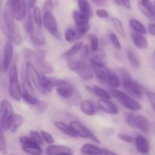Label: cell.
<instances>
[{"label": "cell", "instance_id": "obj_58", "mask_svg": "<svg viewBox=\"0 0 155 155\" xmlns=\"http://www.w3.org/2000/svg\"><path fill=\"white\" fill-rule=\"evenodd\" d=\"M152 60H153V62H154V64H155V50L152 54Z\"/></svg>", "mask_w": 155, "mask_h": 155}, {"label": "cell", "instance_id": "obj_47", "mask_svg": "<svg viewBox=\"0 0 155 155\" xmlns=\"http://www.w3.org/2000/svg\"><path fill=\"white\" fill-rule=\"evenodd\" d=\"M0 151L2 154H7V146H6L5 139L3 130L1 131V140H0Z\"/></svg>", "mask_w": 155, "mask_h": 155}, {"label": "cell", "instance_id": "obj_45", "mask_svg": "<svg viewBox=\"0 0 155 155\" xmlns=\"http://www.w3.org/2000/svg\"><path fill=\"white\" fill-rule=\"evenodd\" d=\"M30 136L33 140L36 141L39 145H43V139H42V135H41L40 133L32 130V131L30 132Z\"/></svg>", "mask_w": 155, "mask_h": 155}, {"label": "cell", "instance_id": "obj_39", "mask_svg": "<svg viewBox=\"0 0 155 155\" xmlns=\"http://www.w3.org/2000/svg\"><path fill=\"white\" fill-rule=\"evenodd\" d=\"M65 40L68 42H73L77 41V33L76 29L69 27L66 30L64 33Z\"/></svg>", "mask_w": 155, "mask_h": 155}, {"label": "cell", "instance_id": "obj_4", "mask_svg": "<svg viewBox=\"0 0 155 155\" xmlns=\"http://www.w3.org/2000/svg\"><path fill=\"white\" fill-rule=\"evenodd\" d=\"M54 85L59 96L67 100H71L73 102H77L80 95L77 89L69 82L66 80H54Z\"/></svg>", "mask_w": 155, "mask_h": 155}, {"label": "cell", "instance_id": "obj_31", "mask_svg": "<svg viewBox=\"0 0 155 155\" xmlns=\"http://www.w3.org/2000/svg\"><path fill=\"white\" fill-rule=\"evenodd\" d=\"M83 45H84V44H83V42H81V41L77 42L76 43H74V45L66 51V52L64 53L63 56L66 58H71L72 57V56L75 55V54H77L78 52L81 51Z\"/></svg>", "mask_w": 155, "mask_h": 155}, {"label": "cell", "instance_id": "obj_22", "mask_svg": "<svg viewBox=\"0 0 155 155\" xmlns=\"http://www.w3.org/2000/svg\"><path fill=\"white\" fill-rule=\"evenodd\" d=\"M66 152L72 153V150L68 147L64 146V145H51L47 147V148L45 149L46 155H59Z\"/></svg>", "mask_w": 155, "mask_h": 155}, {"label": "cell", "instance_id": "obj_55", "mask_svg": "<svg viewBox=\"0 0 155 155\" xmlns=\"http://www.w3.org/2000/svg\"><path fill=\"white\" fill-rule=\"evenodd\" d=\"M95 5L97 6H101L105 3L106 0H91Z\"/></svg>", "mask_w": 155, "mask_h": 155}, {"label": "cell", "instance_id": "obj_43", "mask_svg": "<svg viewBox=\"0 0 155 155\" xmlns=\"http://www.w3.org/2000/svg\"><path fill=\"white\" fill-rule=\"evenodd\" d=\"M109 39H110V42H111L112 45H114V47L115 48V49L117 50H121L122 46H121V44L120 42L119 39H118L117 36L115 33H110L109 34Z\"/></svg>", "mask_w": 155, "mask_h": 155}, {"label": "cell", "instance_id": "obj_48", "mask_svg": "<svg viewBox=\"0 0 155 155\" xmlns=\"http://www.w3.org/2000/svg\"><path fill=\"white\" fill-rule=\"evenodd\" d=\"M146 95L153 110L155 112V93L153 92H150V91H146Z\"/></svg>", "mask_w": 155, "mask_h": 155}, {"label": "cell", "instance_id": "obj_41", "mask_svg": "<svg viewBox=\"0 0 155 155\" xmlns=\"http://www.w3.org/2000/svg\"><path fill=\"white\" fill-rule=\"evenodd\" d=\"M91 27V24H87V25L84 26H79V27H76V30H77V42L80 40V39L83 37L86 33L89 32V29Z\"/></svg>", "mask_w": 155, "mask_h": 155}, {"label": "cell", "instance_id": "obj_51", "mask_svg": "<svg viewBox=\"0 0 155 155\" xmlns=\"http://www.w3.org/2000/svg\"><path fill=\"white\" fill-rule=\"evenodd\" d=\"M48 104H47L46 102L41 101L40 103H39V104L36 107V110L39 112V113L42 114L47 110V108H48Z\"/></svg>", "mask_w": 155, "mask_h": 155}, {"label": "cell", "instance_id": "obj_30", "mask_svg": "<svg viewBox=\"0 0 155 155\" xmlns=\"http://www.w3.org/2000/svg\"><path fill=\"white\" fill-rule=\"evenodd\" d=\"M41 85L45 93L51 92L54 85V79L49 78L45 74H41Z\"/></svg>", "mask_w": 155, "mask_h": 155}, {"label": "cell", "instance_id": "obj_49", "mask_svg": "<svg viewBox=\"0 0 155 155\" xmlns=\"http://www.w3.org/2000/svg\"><path fill=\"white\" fill-rule=\"evenodd\" d=\"M90 48L88 46V45H83V48H82L81 50V59L86 61V59L89 58V54H90Z\"/></svg>", "mask_w": 155, "mask_h": 155}, {"label": "cell", "instance_id": "obj_19", "mask_svg": "<svg viewBox=\"0 0 155 155\" xmlns=\"http://www.w3.org/2000/svg\"><path fill=\"white\" fill-rule=\"evenodd\" d=\"M131 39L133 44L140 49H146L148 47V42L144 35L133 32L131 33Z\"/></svg>", "mask_w": 155, "mask_h": 155}, {"label": "cell", "instance_id": "obj_37", "mask_svg": "<svg viewBox=\"0 0 155 155\" xmlns=\"http://www.w3.org/2000/svg\"><path fill=\"white\" fill-rule=\"evenodd\" d=\"M33 18L35 24H36V27L40 29L43 24V17L42 16V12L39 7L35 6L33 10Z\"/></svg>", "mask_w": 155, "mask_h": 155}, {"label": "cell", "instance_id": "obj_61", "mask_svg": "<svg viewBox=\"0 0 155 155\" xmlns=\"http://www.w3.org/2000/svg\"><path fill=\"white\" fill-rule=\"evenodd\" d=\"M154 133H155V125H154Z\"/></svg>", "mask_w": 155, "mask_h": 155}, {"label": "cell", "instance_id": "obj_60", "mask_svg": "<svg viewBox=\"0 0 155 155\" xmlns=\"http://www.w3.org/2000/svg\"><path fill=\"white\" fill-rule=\"evenodd\" d=\"M114 2H116L117 5H121L120 0H114Z\"/></svg>", "mask_w": 155, "mask_h": 155}, {"label": "cell", "instance_id": "obj_64", "mask_svg": "<svg viewBox=\"0 0 155 155\" xmlns=\"http://www.w3.org/2000/svg\"><path fill=\"white\" fill-rule=\"evenodd\" d=\"M154 4H155V3H154Z\"/></svg>", "mask_w": 155, "mask_h": 155}, {"label": "cell", "instance_id": "obj_20", "mask_svg": "<svg viewBox=\"0 0 155 155\" xmlns=\"http://www.w3.org/2000/svg\"><path fill=\"white\" fill-rule=\"evenodd\" d=\"M34 21H33V14H31L30 11H28V13H27V16L26 18L25 21L24 23V28L25 30L26 33L27 34L28 37L31 38L32 36L34 34L35 31H36V28H35L34 26Z\"/></svg>", "mask_w": 155, "mask_h": 155}, {"label": "cell", "instance_id": "obj_42", "mask_svg": "<svg viewBox=\"0 0 155 155\" xmlns=\"http://www.w3.org/2000/svg\"><path fill=\"white\" fill-rule=\"evenodd\" d=\"M22 150L27 154L30 155H40L42 153L41 147H33V148H27V147H21Z\"/></svg>", "mask_w": 155, "mask_h": 155}, {"label": "cell", "instance_id": "obj_62", "mask_svg": "<svg viewBox=\"0 0 155 155\" xmlns=\"http://www.w3.org/2000/svg\"><path fill=\"white\" fill-rule=\"evenodd\" d=\"M10 155H14V154H10Z\"/></svg>", "mask_w": 155, "mask_h": 155}, {"label": "cell", "instance_id": "obj_27", "mask_svg": "<svg viewBox=\"0 0 155 155\" xmlns=\"http://www.w3.org/2000/svg\"><path fill=\"white\" fill-rule=\"evenodd\" d=\"M80 110L87 116H94L95 114V107L92 101L85 100L80 103Z\"/></svg>", "mask_w": 155, "mask_h": 155}, {"label": "cell", "instance_id": "obj_26", "mask_svg": "<svg viewBox=\"0 0 155 155\" xmlns=\"http://www.w3.org/2000/svg\"><path fill=\"white\" fill-rule=\"evenodd\" d=\"M54 125H55L56 128L63 133H64L67 136H70L72 138H77V135L76 134L75 132L73 130L71 127L70 125H68L65 123L62 122V121H55L54 122Z\"/></svg>", "mask_w": 155, "mask_h": 155}, {"label": "cell", "instance_id": "obj_3", "mask_svg": "<svg viewBox=\"0 0 155 155\" xmlns=\"http://www.w3.org/2000/svg\"><path fill=\"white\" fill-rule=\"evenodd\" d=\"M121 77V84L123 88L135 98H142L145 90L142 86L132 78L131 74L126 69H120Z\"/></svg>", "mask_w": 155, "mask_h": 155}, {"label": "cell", "instance_id": "obj_14", "mask_svg": "<svg viewBox=\"0 0 155 155\" xmlns=\"http://www.w3.org/2000/svg\"><path fill=\"white\" fill-rule=\"evenodd\" d=\"M26 71H27L29 78H30V81L33 83V86L41 93L45 94V91L43 90L42 85H41V74L38 72L36 67L31 62L27 61V65H26Z\"/></svg>", "mask_w": 155, "mask_h": 155}, {"label": "cell", "instance_id": "obj_8", "mask_svg": "<svg viewBox=\"0 0 155 155\" xmlns=\"http://www.w3.org/2000/svg\"><path fill=\"white\" fill-rule=\"evenodd\" d=\"M68 68L71 71H74L79 77L84 80H90L93 79L94 72L91 68L90 64L85 60L71 61L68 63Z\"/></svg>", "mask_w": 155, "mask_h": 155}, {"label": "cell", "instance_id": "obj_53", "mask_svg": "<svg viewBox=\"0 0 155 155\" xmlns=\"http://www.w3.org/2000/svg\"><path fill=\"white\" fill-rule=\"evenodd\" d=\"M120 2L121 4L123 5V6L125 7L127 9H129V10L131 9L132 5H131V2H130V0H120Z\"/></svg>", "mask_w": 155, "mask_h": 155}, {"label": "cell", "instance_id": "obj_54", "mask_svg": "<svg viewBox=\"0 0 155 155\" xmlns=\"http://www.w3.org/2000/svg\"><path fill=\"white\" fill-rule=\"evenodd\" d=\"M148 32L151 35L155 36V24H151L148 26Z\"/></svg>", "mask_w": 155, "mask_h": 155}, {"label": "cell", "instance_id": "obj_29", "mask_svg": "<svg viewBox=\"0 0 155 155\" xmlns=\"http://www.w3.org/2000/svg\"><path fill=\"white\" fill-rule=\"evenodd\" d=\"M129 24L132 30H134V32L136 33H140L142 35H145L147 33V29L145 28L144 24L138 20L135 19V18H131L129 21Z\"/></svg>", "mask_w": 155, "mask_h": 155}, {"label": "cell", "instance_id": "obj_23", "mask_svg": "<svg viewBox=\"0 0 155 155\" xmlns=\"http://www.w3.org/2000/svg\"><path fill=\"white\" fill-rule=\"evenodd\" d=\"M73 18L76 24V27L79 26H84L89 24V17L85 14L82 13L80 11L75 10L73 13Z\"/></svg>", "mask_w": 155, "mask_h": 155}, {"label": "cell", "instance_id": "obj_57", "mask_svg": "<svg viewBox=\"0 0 155 155\" xmlns=\"http://www.w3.org/2000/svg\"><path fill=\"white\" fill-rule=\"evenodd\" d=\"M36 2H37V0H28L29 8H34Z\"/></svg>", "mask_w": 155, "mask_h": 155}, {"label": "cell", "instance_id": "obj_38", "mask_svg": "<svg viewBox=\"0 0 155 155\" xmlns=\"http://www.w3.org/2000/svg\"><path fill=\"white\" fill-rule=\"evenodd\" d=\"M111 22L113 24L115 30H117L118 33H119L120 36H121L122 37H125L126 33L125 30H124V25H123V23L121 22L120 20L117 18H111Z\"/></svg>", "mask_w": 155, "mask_h": 155}, {"label": "cell", "instance_id": "obj_28", "mask_svg": "<svg viewBox=\"0 0 155 155\" xmlns=\"http://www.w3.org/2000/svg\"><path fill=\"white\" fill-rule=\"evenodd\" d=\"M22 99L24 100L26 103L30 104V105L34 106L35 107H36L41 101L40 100L38 99L36 97H35L33 94L29 92L27 89H24V88L23 87H22Z\"/></svg>", "mask_w": 155, "mask_h": 155}, {"label": "cell", "instance_id": "obj_16", "mask_svg": "<svg viewBox=\"0 0 155 155\" xmlns=\"http://www.w3.org/2000/svg\"><path fill=\"white\" fill-rule=\"evenodd\" d=\"M14 55V47L13 44L9 41H7L5 44L4 49H3V58L2 68L4 72H6L8 69L9 66L12 62V58Z\"/></svg>", "mask_w": 155, "mask_h": 155}, {"label": "cell", "instance_id": "obj_36", "mask_svg": "<svg viewBox=\"0 0 155 155\" xmlns=\"http://www.w3.org/2000/svg\"><path fill=\"white\" fill-rule=\"evenodd\" d=\"M19 141L21 144V147H27V148H33V147H39L40 145L37 143L36 141L33 140L30 136H22L19 137Z\"/></svg>", "mask_w": 155, "mask_h": 155}, {"label": "cell", "instance_id": "obj_18", "mask_svg": "<svg viewBox=\"0 0 155 155\" xmlns=\"http://www.w3.org/2000/svg\"><path fill=\"white\" fill-rule=\"evenodd\" d=\"M98 106L101 110L105 112L108 114L117 115L119 114V108L117 107L115 104H114L112 101H109L108 99H101L99 98L98 101Z\"/></svg>", "mask_w": 155, "mask_h": 155}, {"label": "cell", "instance_id": "obj_15", "mask_svg": "<svg viewBox=\"0 0 155 155\" xmlns=\"http://www.w3.org/2000/svg\"><path fill=\"white\" fill-rule=\"evenodd\" d=\"M138 8L145 17L155 22V4L151 0H139Z\"/></svg>", "mask_w": 155, "mask_h": 155}, {"label": "cell", "instance_id": "obj_24", "mask_svg": "<svg viewBox=\"0 0 155 155\" xmlns=\"http://www.w3.org/2000/svg\"><path fill=\"white\" fill-rule=\"evenodd\" d=\"M24 122V118L23 117V116L15 114L11 120L10 123H9L8 130L10 132H12V133H15L17 132V130L23 125Z\"/></svg>", "mask_w": 155, "mask_h": 155}, {"label": "cell", "instance_id": "obj_9", "mask_svg": "<svg viewBox=\"0 0 155 155\" xmlns=\"http://www.w3.org/2000/svg\"><path fill=\"white\" fill-rule=\"evenodd\" d=\"M124 119L127 124L133 128L138 129L143 133H149V121L148 118L143 115H135L131 113H126L124 114Z\"/></svg>", "mask_w": 155, "mask_h": 155}, {"label": "cell", "instance_id": "obj_7", "mask_svg": "<svg viewBox=\"0 0 155 155\" xmlns=\"http://www.w3.org/2000/svg\"><path fill=\"white\" fill-rule=\"evenodd\" d=\"M8 92L10 96L15 101H20L22 98V89L18 80V68L13 64L9 69Z\"/></svg>", "mask_w": 155, "mask_h": 155}, {"label": "cell", "instance_id": "obj_10", "mask_svg": "<svg viewBox=\"0 0 155 155\" xmlns=\"http://www.w3.org/2000/svg\"><path fill=\"white\" fill-rule=\"evenodd\" d=\"M15 21H23L27 16V6L26 0H7L5 3Z\"/></svg>", "mask_w": 155, "mask_h": 155}, {"label": "cell", "instance_id": "obj_59", "mask_svg": "<svg viewBox=\"0 0 155 155\" xmlns=\"http://www.w3.org/2000/svg\"><path fill=\"white\" fill-rule=\"evenodd\" d=\"M59 155H73V153H70V152H66V153H63V154H61Z\"/></svg>", "mask_w": 155, "mask_h": 155}, {"label": "cell", "instance_id": "obj_1", "mask_svg": "<svg viewBox=\"0 0 155 155\" xmlns=\"http://www.w3.org/2000/svg\"><path fill=\"white\" fill-rule=\"evenodd\" d=\"M1 29L8 41L13 45H21L23 43V38L15 24V19L12 15L7 5H5L2 14Z\"/></svg>", "mask_w": 155, "mask_h": 155}, {"label": "cell", "instance_id": "obj_12", "mask_svg": "<svg viewBox=\"0 0 155 155\" xmlns=\"http://www.w3.org/2000/svg\"><path fill=\"white\" fill-rule=\"evenodd\" d=\"M43 25L53 37L58 40L61 39V35L59 31L57 20L51 12H44Z\"/></svg>", "mask_w": 155, "mask_h": 155}, {"label": "cell", "instance_id": "obj_35", "mask_svg": "<svg viewBox=\"0 0 155 155\" xmlns=\"http://www.w3.org/2000/svg\"><path fill=\"white\" fill-rule=\"evenodd\" d=\"M88 40L89 41L90 43V51L92 54L95 53L99 50V39L96 35L93 33H90L88 35Z\"/></svg>", "mask_w": 155, "mask_h": 155}, {"label": "cell", "instance_id": "obj_46", "mask_svg": "<svg viewBox=\"0 0 155 155\" xmlns=\"http://www.w3.org/2000/svg\"><path fill=\"white\" fill-rule=\"evenodd\" d=\"M117 138L120 140L124 141V142H127V143H133L135 142V138H133V136H130V135L125 134V133H118L117 134Z\"/></svg>", "mask_w": 155, "mask_h": 155}, {"label": "cell", "instance_id": "obj_40", "mask_svg": "<svg viewBox=\"0 0 155 155\" xmlns=\"http://www.w3.org/2000/svg\"><path fill=\"white\" fill-rule=\"evenodd\" d=\"M120 80L119 76L115 73H110L108 78V85L111 89H117L120 86Z\"/></svg>", "mask_w": 155, "mask_h": 155}, {"label": "cell", "instance_id": "obj_11", "mask_svg": "<svg viewBox=\"0 0 155 155\" xmlns=\"http://www.w3.org/2000/svg\"><path fill=\"white\" fill-rule=\"evenodd\" d=\"M0 111H1V128L3 131H8L9 123L15 114L14 112L13 107L8 100H2L0 104Z\"/></svg>", "mask_w": 155, "mask_h": 155}, {"label": "cell", "instance_id": "obj_25", "mask_svg": "<svg viewBox=\"0 0 155 155\" xmlns=\"http://www.w3.org/2000/svg\"><path fill=\"white\" fill-rule=\"evenodd\" d=\"M80 151L83 155H103L102 148L90 144L83 145L80 148Z\"/></svg>", "mask_w": 155, "mask_h": 155}, {"label": "cell", "instance_id": "obj_13", "mask_svg": "<svg viewBox=\"0 0 155 155\" xmlns=\"http://www.w3.org/2000/svg\"><path fill=\"white\" fill-rule=\"evenodd\" d=\"M70 126L78 137H81L83 139H89L96 144L101 143L99 139L91 130H89L87 127H85L79 121L72 120L70 123Z\"/></svg>", "mask_w": 155, "mask_h": 155}, {"label": "cell", "instance_id": "obj_50", "mask_svg": "<svg viewBox=\"0 0 155 155\" xmlns=\"http://www.w3.org/2000/svg\"><path fill=\"white\" fill-rule=\"evenodd\" d=\"M53 8V1L52 0H45L43 3L42 10L43 12H51Z\"/></svg>", "mask_w": 155, "mask_h": 155}, {"label": "cell", "instance_id": "obj_44", "mask_svg": "<svg viewBox=\"0 0 155 155\" xmlns=\"http://www.w3.org/2000/svg\"><path fill=\"white\" fill-rule=\"evenodd\" d=\"M41 135H42V137L43 139L44 142H46L48 145H52L54 142V139L53 138V136H51V134H50L48 132L45 131V130H41L40 131Z\"/></svg>", "mask_w": 155, "mask_h": 155}, {"label": "cell", "instance_id": "obj_33", "mask_svg": "<svg viewBox=\"0 0 155 155\" xmlns=\"http://www.w3.org/2000/svg\"><path fill=\"white\" fill-rule=\"evenodd\" d=\"M33 44L37 46H43L45 45V38L43 33L40 31V29L37 28L35 31L33 36L30 38Z\"/></svg>", "mask_w": 155, "mask_h": 155}, {"label": "cell", "instance_id": "obj_17", "mask_svg": "<svg viewBox=\"0 0 155 155\" xmlns=\"http://www.w3.org/2000/svg\"><path fill=\"white\" fill-rule=\"evenodd\" d=\"M135 144L137 151L140 154H148L150 151V143L148 139L142 134H136L135 136Z\"/></svg>", "mask_w": 155, "mask_h": 155}, {"label": "cell", "instance_id": "obj_56", "mask_svg": "<svg viewBox=\"0 0 155 155\" xmlns=\"http://www.w3.org/2000/svg\"><path fill=\"white\" fill-rule=\"evenodd\" d=\"M103 151V155H118L116 153L113 152V151H110V150H107L106 148H102Z\"/></svg>", "mask_w": 155, "mask_h": 155}, {"label": "cell", "instance_id": "obj_52", "mask_svg": "<svg viewBox=\"0 0 155 155\" xmlns=\"http://www.w3.org/2000/svg\"><path fill=\"white\" fill-rule=\"evenodd\" d=\"M95 15L99 18H107L109 17V13L104 9H97L95 11Z\"/></svg>", "mask_w": 155, "mask_h": 155}, {"label": "cell", "instance_id": "obj_34", "mask_svg": "<svg viewBox=\"0 0 155 155\" xmlns=\"http://www.w3.org/2000/svg\"><path fill=\"white\" fill-rule=\"evenodd\" d=\"M77 5H78L79 9L82 13L85 14L89 18L92 16V8L90 7L89 2L87 0H77Z\"/></svg>", "mask_w": 155, "mask_h": 155}, {"label": "cell", "instance_id": "obj_5", "mask_svg": "<svg viewBox=\"0 0 155 155\" xmlns=\"http://www.w3.org/2000/svg\"><path fill=\"white\" fill-rule=\"evenodd\" d=\"M89 64L98 80L101 83L108 84V78L111 72L107 68L104 59L93 56L89 59Z\"/></svg>", "mask_w": 155, "mask_h": 155}, {"label": "cell", "instance_id": "obj_2", "mask_svg": "<svg viewBox=\"0 0 155 155\" xmlns=\"http://www.w3.org/2000/svg\"><path fill=\"white\" fill-rule=\"evenodd\" d=\"M24 57L31 62L35 67L40 70L42 74H49L54 71V68L45 60V52L40 49L36 51H33L30 48H25L23 49Z\"/></svg>", "mask_w": 155, "mask_h": 155}, {"label": "cell", "instance_id": "obj_21", "mask_svg": "<svg viewBox=\"0 0 155 155\" xmlns=\"http://www.w3.org/2000/svg\"><path fill=\"white\" fill-rule=\"evenodd\" d=\"M86 89H88L89 92L92 93L93 95H96L98 98H101V99H110L111 98V95L109 92L107 90L104 89L103 88L100 87L98 86H86Z\"/></svg>", "mask_w": 155, "mask_h": 155}, {"label": "cell", "instance_id": "obj_63", "mask_svg": "<svg viewBox=\"0 0 155 155\" xmlns=\"http://www.w3.org/2000/svg\"><path fill=\"white\" fill-rule=\"evenodd\" d=\"M154 2H155V0H154ZM154 3H155V2H154Z\"/></svg>", "mask_w": 155, "mask_h": 155}, {"label": "cell", "instance_id": "obj_32", "mask_svg": "<svg viewBox=\"0 0 155 155\" xmlns=\"http://www.w3.org/2000/svg\"><path fill=\"white\" fill-rule=\"evenodd\" d=\"M127 58H128L129 61H130L131 66L133 67L134 69L139 70V68H140V61H139V58H138L136 52H135L133 49H131V48H129V49L127 50Z\"/></svg>", "mask_w": 155, "mask_h": 155}, {"label": "cell", "instance_id": "obj_6", "mask_svg": "<svg viewBox=\"0 0 155 155\" xmlns=\"http://www.w3.org/2000/svg\"><path fill=\"white\" fill-rule=\"evenodd\" d=\"M110 93L124 107L131 111H138L142 108V106L137 100L133 97L130 96L126 92L120 91L117 89H110Z\"/></svg>", "mask_w": 155, "mask_h": 155}]
</instances>
